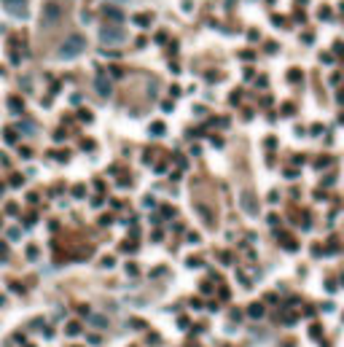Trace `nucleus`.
I'll return each mask as SVG.
<instances>
[{
	"instance_id": "f03ea898",
	"label": "nucleus",
	"mask_w": 344,
	"mask_h": 347,
	"mask_svg": "<svg viewBox=\"0 0 344 347\" xmlns=\"http://www.w3.org/2000/svg\"><path fill=\"white\" fill-rule=\"evenodd\" d=\"M100 41L105 46H119V43L127 41V33H124L121 27H116V24H108V27H102V30H100Z\"/></svg>"
},
{
	"instance_id": "6e6552de",
	"label": "nucleus",
	"mask_w": 344,
	"mask_h": 347,
	"mask_svg": "<svg viewBox=\"0 0 344 347\" xmlns=\"http://www.w3.org/2000/svg\"><path fill=\"white\" fill-rule=\"evenodd\" d=\"M92 323H94V326H105V323H108V321H105L102 315H94V317H92Z\"/></svg>"
},
{
	"instance_id": "0eeeda50",
	"label": "nucleus",
	"mask_w": 344,
	"mask_h": 347,
	"mask_svg": "<svg viewBox=\"0 0 344 347\" xmlns=\"http://www.w3.org/2000/svg\"><path fill=\"white\" fill-rule=\"evenodd\" d=\"M8 108H14V110H22V100H19V97L8 100Z\"/></svg>"
},
{
	"instance_id": "39448f33",
	"label": "nucleus",
	"mask_w": 344,
	"mask_h": 347,
	"mask_svg": "<svg viewBox=\"0 0 344 347\" xmlns=\"http://www.w3.org/2000/svg\"><path fill=\"white\" fill-rule=\"evenodd\" d=\"M94 89H97V92H100V95H102V97H108V95H110V81H108V78H102V76H100L97 81H94Z\"/></svg>"
},
{
	"instance_id": "7ed1b4c3",
	"label": "nucleus",
	"mask_w": 344,
	"mask_h": 347,
	"mask_svg": "<svg viewBox=\"0 0 344 347\" xmlns=\"http://www.w3.org/2000/svg\"><path fill=\"white\" fill-rule=\"evenodd\" d=\"M3 6L14 16H19V19H24V16H27V0H3Z\"/></svg>"
},
{
	"instance_id": "423d86ee",
	"label": "nucleus",
	"mask_w": 344,
	"mask_h": 347,
	"mask_svg": "<svg viewBox=\"0 0 344 347\" xmlns=\"http://www.w3.org/2000/svg\"><path fill=\"white\" fill-rule=\"evenodd\" d=\"M56 19H60V6H56V3H49V6H46V24H49V22H56Z\"/></svg>"
},
{
	"instance_id": "1a4fd4ad",
	"label": "nucleus",
	"mask_w": 344,
	"mask_h": 347,
	"mask_svg": "<svg viewBox=\"0 0 344 347\" xmlns=\"http://www.w3.org/2000/svg\"><path fill=\"white\" fill-rule=\"evenodd\" d=\"M6 143H16V135L14 132H6Z\"/></svg>"
},
{
	"instance_id": "20e7f679",
	"label": "nucleus",
	"mask_w": 344,
	"mask_h": 347,
	"mask_svg": "<svg viewBox=\"0 0 344 347\" xmlns=\"http://www.w3.org/2000/svg\"><path fill=\"white\" fill-rule=\"evenodd\" d=\"M102 14H105V19H110V22H121V19H124L121 8H116V6H105Z\"/></svg>"
},
{
	"instance_id": "f257e3e1",
	"label": "nucleus",
	"mask_w": 344,
	"mask_h": 347,
	"mask_svg": "<svg viewBox=\"0 0 344 347\" xmlns=\"http://www.w3.org/2000/svg\"><path fill=\"white\" fill-rule=\"evenodd\" d=\"M83 49H86V38L78 35V33H73V35H68V38L62 41L56 57H60V60H73V57H78V54H83Z\"/></svg>"
},
{
	"instance_id": "9d476101",
	"label": "nucleus",
	"mask_w": 344,
	"mask_h": 347,
	"mask_svg": "<svg viewBox=\"0 0 344 347\" xmlns=\"http://www.w3.org/2000/svg\"><path fill=\"white\" fill-rule=\"evenodd\" d=\"M68 334H78V323H70L68 326Z\"/></svg>"
}]
</instances>
